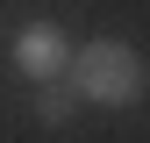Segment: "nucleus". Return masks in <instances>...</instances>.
<instances>
[{"label": "nucleus", "instance_id": "f257e3e1", "mask_svg": "<svg viewBox=\"0 0 150 143\" xmlns=\"http://www.w3.org/2000/svg\"><path fill=\"white\" fill-rule=\"evenodd\" d=\"M71 93L93 100V107H129L143 93V57L129 43H115V36H93L86 50H71Z\"/></svg>", "mask_w": 150, "mask_h": 143}, {"label": "nucleus", "instance_id": "f03ea898", "mask_svg": "<svg viewBox=\"0 0 150 143\" xmlns=\"http://www.w3.org/2000/svg\"><path fill=\"white\" fill-rule=\"evenodd\" d=\"M14 64H22L29 79L57 86V72L71 64V43H64V29H50V22H29L22 36H14Z\"/></svg>", "mask_w": 150, "mask_h": 143}, {"label": "nucleus", "instance_id": "7ed1b4c3", "mask_svg": "<svg viewBox=\"0 0 150 143\" xmlns=\"http://www.w3.org/2000/svg\"><path fill=\"white\" fill-rule=\"evenodd\" d=\"M71 86H43V93H36V122H43V129H57V122H71Z\"/></svg>", "mask_w": 150, "mask_h": 143}]
</instances>
